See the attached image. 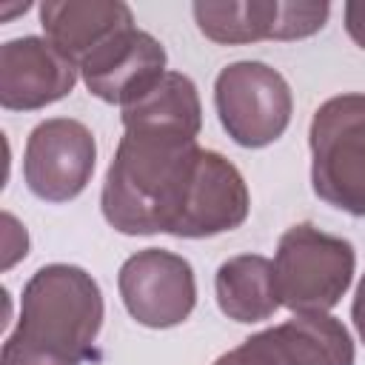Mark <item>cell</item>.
Segmentation results:
<instances>
[{
    "label": "cell",
    "mask_w": 365,
    "mask_h": 365,
    "mask_svg": "<svg viewBox=\"0 0 365 365\" xmlns=\"http://www.w3.org/2000/svg\"><path fill=\"white\" fill-rule=\"evenodd\" d=\"M351 319H354V328L359 334V339L365 342V274L356 285V294H354V302H351Z\"/></svg>",
    "instance_id": "cell-17"
},
{
    "label": "cell",
    "mask_w": 365,
    "mask_h": 365,
    "mask_svg": "<svg viewBox=\"0 0 365 365\" xmlns=\"http://www.w3.org/2000/svg\"><path fill=\"white\" fill-rule=\"evenodd\" d=\"M345 31L359 48H365V0L345 3Z\"/></svg>",
    "instance_id": "cell-16"
},
{
    "label": "cell",
    "mask_w": 365,
    "mask_h": 365,
    "mask_svg": "<svg viewBox=\"0 0 365 365\" xmlns=\"http://www.w3.org/2000/svg\"><path fill=\"white\" fill-rule=\"evenodd\" d=\"M211 365H354V342L336 317L297 314L242 339Z\"/></svg>",
    "instance_id": "cell-9"
},
{
    "label": "cell",
    "mask_w": 365,
    "mask_h": 365,
    "mask_svg": "<svg viewBox=\"0 0 365 365\" xmlns=\"http://www.w3.org/2000/svg\"><path fill=\"white\" fill-rule=\"evenodd\" d=\"M311 188L354 217H365V94L328 97L311 117Z\"/></svg>",
    "instance_id": "cell-3"
},
{
    "label": "cell",
    "mask_w": 365,
    "mask_h": 365,
    "mask_svg": "<svg viewBox=\"0 0 365 365\" xmlns=\"http://www.w3.org/2000/svg\"><path fill=\"white\" fill-rule=\"evenodd\" d=\"M125 311L145 328H174L197 305V279L185 257L165 248L131 254L117 274Z\"/></svg>",
    "instance_id": "cell-7"
},
{
    "label": "cell",
    "mask_w": 365,
    "mask_h": 365,
    "mask_svg": "<svg viewBox=\"0 0 365 365\" xmlns=\"http://www.w3.org/2000/svg\"><path fill=\"white\" fill-rule=\"evenodd\" d=\"M328 11L331 6L325 0H228L191 6L197 29L220 46L311 37L325 26Z\"/></svg>",
    "instance_id": "cell-8"
},
{
    "label": "cell",
    "mask_w": 365,
    "mask_h": 365,
    "mask_svg": "<svg viewBox=\"0 0 365 365\" xmlns=\"http://www.w3.org/2000/svg\"><path fill=\"white\" fill-rule=\"evenodd\" d=\"M97 163V143L86 123L51 117L31 128L23 151V180L46 202H68L88 185Z\"/></svg>",
    "instance_id": "cell-6"
},
{
    "label": "cell",
    "mask_w": 365,
    "mask_h": 365,
    "mask_svg": "<svg viewBox=\"0 0 365 365\" xmlns=\"http://www.w3.org/2000/svg\"><path fill=\"white\" fill-rule=\"evenodd\" d=\"M354 268L356 254L348 240L297 222L279 237L274 257L279 305L294 314H328L348 291Z\"/></svg>",
    "instance_id": "cell-4"
},
{
    "label": "cell",
    "mask_w": 365,
    "mask_h": 365,
    "mask_svg": "<svg viewBox=\"0 0 365 365\" xmlns=\"http://www.w3.org/2000/svg\"><path fill=\"white\" fill-rule=\"evenodd\" d=\"M46 40H51L77 68L117 31L134 26V14L120 0H60L40 6Z\"/></svg>",
    "instance_id": "cell-13"
},
{
    "label": "cell",
    "mask_w": 365,
    "mask_h": 365,
    "mask_svg": "<svg viewBox=\"0 0 365 365\" xmlns=\"http://www.w3.org/2000/svg\"><path fill=\"white\" fill-rule=\"evenodd\" d=\"M120 120L123 137L100 191L106 222L131 237H180L205 151L197 145L202 106L194 80L165 71Z\"/></svg>",
    "instance_id": "cell-1"
},
{
    "label": "cell",
    "mask_w": 365,
    "mask_h": 365,
    "mask_svg": "<svg viewBox=\"0 0 365 365\" xmlns=\"http://www.w3.org/2000/svg\"><path fill=\"white\" fill-rule=\"evenodd\" d=\"M248 208H251V197L240 168L231 160H225L220 151L205 148L200 160L197 188H194L185 222L180 228V237L202 240V237L234 231L245 222Z\"/></svg>",
    "instance_id": "cell-12"
},
{
    "label": "cell",
    "mask_w": 365,
    "mask_h": 365,
    "mask_svg": "<svg viewBox=\"0 0 365 365\" xmlns=\"http://www.w3.org/2000/svg\"><path fill=\"white\" fill-rule=\"evenodd\" d=\"M3 225H6V237H3V268H11L20 257H26V248H29V237H26V228L11 217V214H3Z\"/></svg>",
    "instance_id": "cell-15"
},
{
    "label": "cell",
    "mask_w": 365,
    "mask_h": 365,
    "mask_svg": "<svg viewBox=\"0 0 365 365\" xmlns=\"http://www.w3.org/2000/svg\"><path fill=\"white\" fill-rule=\"evenodd\" d=\"M214 106L228 137L242 148H265L291 123L288 80L259 60H237L214 80Z\"/></svg>",
    "instance_id": "cell-5"
},
{
    "label": "cell",
    "mask_w": 365,
    "mask_h": 365,
    "mask_svg": "<svg viewBox=\"0 0 365 365\" xmlns=\"http://www.w3.org/2000/svg\"><path fill=\"white\" fill-rule=\"evenodd\" d=\"M103 328V294L80 265L51 262L31 274L20 297L17 328L0 365H83Z\"/></svg>",
    "instance_id": "cell-2"
},
{
    "label": "cell",
    "mask_w": 365,
    "mask_h": 365,
    "mask_svg": "<svg viewBox=\"0 0 365 365\" xmlns=\"http://www.w3.org/2000/svg\"><path fill=\"white\" fill-rule=\"evenodd\" d=\"M214 294L220 311L234 322H262L279 308L274 262L262 254H237L217 268Z\"/></svg>",
    "instance_id": "cell-14"
},
{
    "label": "cell",
    "mask_w": 365,
    "mask_h": 365,
    "mask_svg": "<svg viewBox=\"0 0 365 365\" xmlns=\"http://www.w3.org/2000/svg\"><path fill=\"white\" fill-rule=\"evenodd\" d=\"M77 66L46 37H17L0 48V103L9 111H34L63 100L77 83Z\"/></svg>",
    "instance_id": "cell-11"
},
{
    "label": "cell",
    "mask_w": 365,
    "mask_h": 365,
    "mask_svg": "<svg viewBox=\"0 0 365 365\" xmlns=\"http://www.w3.org/2000/svg\"><path fill=\"white\" fill-rule=\"evenodd\" d=\"M80 74L94 97L125 108L163 80L165 48L154 34L128 26L94 48L80 63Z\"/></svg>",
    "instance_id": "cell-10"
}]
</instances>
